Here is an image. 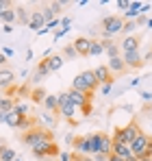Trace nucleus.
<instances>
[{
	"instance_id": "obj_1",
	"label": "nucleus",
	"mask_w": 152,
	"mask_h": 161,
	"mask_svg": "<svg viewBox=\"0 0 152 161\" xmlns=\"http://www.w3.org/2000/svg\"><path fill=\"white\" fill-rule=\"evenodd\" d=\"M20 142L30 146V148H37L41 144H48V142H54V135L48 129H41V126H33V129H26V133L20 135Z\"/></svg>"
},
{
	"instance_id": "obj_2",
	"label": "nucleus",
	"mask_w": 152,
	"mask_h": 161,
	"mask_svg": "<svg viewBox=\"0 0 152 161\" xmlns=\"http://www.w3.org/2000/svg\"><path fill=\"white\" fill-rule=\"evenodd\" d=\"M98 85H100V83L94 76V70H85V72H80L78 76H74V80H72V89H78V92L89 94V96L96 94Z\"/></svg>"
},
{
	"instance_id": "obj_3",
	"label": "nucleus",
	"mask_w": 152,
	"mask_h": 161,
	"mask_svg": "<svg viewBox=\"0 0 152 161\" xmlns=\"http://www.w3.org/2000/svg\"><path fill=\"white\" fill-rule=\"evenodd\" d=\"M124 28V18L120 15H106L100 20V35H104V39H111L113 35L122 33Z\"/></svg>"
},
{
	"instance_id": "obj_4",
	"label": "nucleus",
	"mask_w": 152,
	"mask_h": 161,
	"mask_svg": "<svg viewBox=\"0 0 152 161\" xmlns=\"http://www.w3.org/2000/svg\"><path fill=\"white\" fill-rule=\"evenodd\" d=\"M139 133H141V129H139L137 120H130L126 126H122V129H117V131L113 133V142H122V144H128V146H130Z\"/></svg>"
},
{
	"instance_id": "obj_5",
	"label": "nucleus",
	"mask_w": 152,
	"mask_h": 161,
	"mask_svg": "<svg viewBox=\"0 0 152 161\" xmlns=\"http://www.w3.org/2000/svg\"><path fill=\"white\" fill-rule=\"evenodd\" d=\"M91 146H94V155H111L113 148V137L106 133H91Z\"/></svg>"
},
{
	"instance_id": "obj_6",
	"label": "nucleus",
	"mask_w": 152,
	"mask_h": 161,
	"mask_svg": "<svg viewBox=\"0 0 152 161\" xmlns=\"http://www.w3.org/2000/svg\"><path fill=\"white\" fill-rule=\"evenodd\" d=\"M150 144H152V135L141 131V133L135 137V142L130 144V150H133L135 157L144 159V157H150Z\"/></svg>"
},
{
	"instance_id": "obj_7",
	"label": "nucleus",
	"mask_w": 152,
	"mask_h": 161,
	"mask_svg": "<svg viewBox=\"0 0 152 161\" xmlns=\"http://www.w3.org/2000/svg\"><path fill=\"white\" fill-rule=\"evenodd\" d=\"M33 155H35L37 159H46V157H57V155H61V150H59V146H57L54 142H48V144H41V146L33 148Z\"/></svg>"
},
{
	"instance_id": "obj_8",
	"label": "nucleus",
	"mask_w": 152,
	"mask_h": 161,
	"mask_svg": "<svg viewBox=\"0 0 152 161\" xmlns=\"http://www.w3.org/2000/svg\"><path fill=\"white\" fill-rule=\"evenodd\" d=\"M72 144H74V153H80V155H94L91 133H89V135H83V137H76Z\"/></svg>"
},
{
	"instance_id": "obj_9",
	"label": "nucleus",
	"mask_w": 152,
	"mask_h": 161,
	"mask_svg": "<svg viewBox=\"0 0 152 161\" xmlns=\"http://www.w3.org/2000/svg\"><path fill=\"white\" fill-rule=\"evenodd\" d=\"M122 61L126 63V68L130 70H139L141 65H144V57H141V53L139 50H135V53H124L122 54Z\"/></svg>"
},
{
	"instance_id": "obj_10",
	"label": "nucleus",
	"mask_w": 152,
	"mask_h": 161,
	"mask_svg": "<svg viewBox=\"0 0 152 161\" xmlns=\"http://www.w3.org/2000/svg\"><path fill=\"white\" fill-rule=\"evenodd\" d=\"M139 42H141V35H126V37H124V42L120 44V50H122V54H124V53H135V50H139Z\"/></svg>"
},
{
	"instance_id": "obj_11",
	"label": "nucleus",
	"mask_w": 152,
	"mask_h": 161,
	"mask_svg": "<svg viewBox=\"0 0 152 161\" xmlns=\"http://www.w3.org/2000/svg\"><path fill=\"white\" fill-rule=\"evenodd\" d=\"M106 68L111 70V74L113 76H122V74H126L128 68L126 63L122 61V57H115V59H109V63H106Z\"/></svg>"
},
{
	"instance_id": "obj_12",
	"label": "nucleus",
	"mask_w": 152,
	"mask_h": 161,
	"mask_svg": "<svg viewBox=\"0 0 152 161\" xmlns=\"http://www.w3.org/2000/svg\"><path fill=\"white\" fill-rule=\"evenodd\" d=\"M94 76H96V80L102 83V85H109V83L113 85V80H115V79H113V74H111V70H109L106 65H98V68L94 70Z\"/></svg>"
},
{
	"instance_id": "obj_13",
	"label": "nucleus",
	"mask_w": 152,
	"mask_h": 161,
	"mask_svg": "<svg viewBox=\"0 0 152 161\" xmlns=\"http://www.w3.org/2000/svg\"><path fill=\"white\" fill-rule=\"evenodd\" d=\"M74 53L80 57H89V46H91V39L89 37H76L74 39Z\"/></svg>"
},
{
	"instance_id": "obj_14",
	"label": "nucleus",
	"mask_w": 152,
	"mask_h": 161,
	"mask_svg": "<svg viewBox=\"0 0 152 161\" xmlns=\"http://www.w3.org/2000/svg\"><path fill=\"white\" fill-rule=\"evenodd\" d=\"M28 26L33 28V31H44L46 26V20H44V15H41V9H33L30 11V22H28Z\"/></svg>"
},
{
	"instance_id": "obj_15",
	"label": "nucleus",
	"mask_w": 152,
	"mask_h": 161,
	"mask_svg": "<svg viewBox=\"0 0 152 161\" xmlns=\"http://www.w3.org/2000/svg\"><path fill=\"white\" fill-rule=\"evenodd\" d=\"M13 83H15V74H13V70L2 68V70H0V89H4V92H7Z\"/></svg>"
},
{
	"instance_id": "obj_16",
	"label": "nucleus",
	"mask_w": 152,
	"mask_h": 161,
	"mask_svg": "<svg viewBox=\"0 0 152 161\" xmlns=\"http://www.w3.org/2000/svg\"><path fill=\"white\" fill-rule=\"evenodd\" d=\"M102 44V50L109 54V59H115V57H122V50H120V46L117 44H113V39H102L100 42Z\"/></svg>"
},
{
	"instance_id": "obj_17",
	"label": "nucleus",
	"mask_w": 152,
	"mask_h": 161,
	"mask_svg": "<svg viewBox=\"0 0 152 161\" xmlns=\"http://www.w3.org/2000/svg\"><path fill=\"white\" fill-rule=\"evenodd\" d=\"M111 153H113V155H117V157H122V159H128V157H133V150H130V146H128V144H122V142H113V148H111Z\"/></svg>"
},
{
	"instance_id": "obj_18",
	"label": "nucleus",
	"mask_w": 152,
	"mask_h": 161,
	"mask_svg": "<svg viewBox=\"0 0 152 161\" xmlns=\"http://www.w3.org/2000/svg\"><path fill=\"white\" fill-rule=\"evenodd\" d=\"M15 22L18 24H28L30 22V13L26 11L24 4H15Z\"/></svg>"
},
{
	"instance_id": "obj_19",
	"label": "nucleus",
	"mask_w": 152,
	"mask_h": 161,
	"mask_svg": "<svg viewBox=\"0 0 152 161\" xmlns=\"http://www.w3.org/2000/svg\"><path fill=\"white\" fill-rule=\"evenodd\" d=\"M46 74H50V65H48V57H46V59H41V61L37 63V68H35V79H44Z\"/></svg>"
},
{
	"instance_id": "obj_20",
	"label": "nucleus",
	"mask_w": 152,
	"mask_h": 161,
	"mask_svg": "<svg viewBox=\"0 0 152 161\" xmlns=\"http://www.w3.org/2000/svg\"><path fill=\"white\" fill-rule=\"evenodd\" d=\"M44 107L48 109L50 113H59V100H57V96H46L44 98Z\"/></svg>"
},
{
	"instance_id": "obj_21",
	"label": "nucleus",
	"mask_w": 152,
	"mask_h": 161,
	"mask_svg": "<svg viewBox=\"0 0 152 161\" xmlns=\"http://www.w3.org/2000/svg\"><path fill=\"white\" fill-rule=\"evenodd\" d=\"M0 20H2V22H7V26H9L11 22H15V4H13V7H9V9H4V11L0 13Z\"/></svg>"
},
{
	"instance_id": "obj_22",
	"label": "nucleus",
	"mask_w": 152,
	"mask_h": 161,
	"mask_svg": "<svg viewBox=\"0 0 152 161\" xmlns=\"http://www.w3.org/2000/svg\"><path fill=\"white\" fill-rule=\"evenodd\" d=\"M13 109H15V98L2 96V103H0V111H2V113H11Z\"/></svg>"
},
{
	"instance_id": "obj_23",
	"label": "nucleus",
	"mask_w": 152,
	"mask_h": 161,
	"mask_svg": "<svg viewBox=\"0 0 152 161\" xmlns=\"http://www.w3.org/2000/svg\"><path fill=\"white\" fill-rule=\"evenodd\" d=\"M48 65H50V72L61 70V65H63V57H61V54H50V57H48Z\"/></svg>"
},
{
	"instance_id": "obj_24",
	"label": "nucleus",
	"mask_w": 152,
	"mask_h": 161,
	"mask_svg": "<svg viewBox=\"0 0 152 161\" xmlns=\"http://www.w3.org/2000/svg\"><path fill=\"white\" fill-rule=\"evenodd\" d=\"M0 161H15V150L4 144V146L0 148Z\"/></svg>"
},
{
	"instance_id": "obj_25",
	"label": "nucleus",
	"mask_w": 152,
	"mask_h": 161,
	"mask_svg": "<svg viewBox=\"0 0 152 161\" xmlns=\"http://www.w3.org/2000/svg\"><path fill=\"white\" fill-rule=\"evenodd\" d=\"M102 53H104V50H102V44L91 39V46H89V57H98V54H102Z\"/></svg>"
},
{
	"instance_id": "obj_26",
	"label": "nucleus",
	"mask_w": 152,
	"mask_h": 161,
	"mask_svg": "<svg viewBox=\"0 0 152 161\" xmlns=\"http://www.w3.org/2000/svg\"><path fill=\"white\" fill-rule=\"evenodd\" d=\"M30 96H33V100H35V103H44V98H46L48 94H46L44 89H39V87H37V89H33V92H30Z\"/></svg>"
},
{
	"instance_id": "obj_27",
	"label": "nucleus",
	"mask_w": 152,
	"mask_h": 161,
	"mask_svg": "<svg viewBox=\"0 0 152 161\" xmlns=\"http://www.w3.org/2000/svg\"><path fill=\"white\" fill-rule=\"evenodd\" d=\"M65 4H68V2H63V0H59V2H50L48 7H50V11L54 13V15H59V13L63 11V7H65Z\"/></svg>"
},
{
	"instance_id": "obj_28",
	"label": "nucleus",
	"mask_w": 152,
	"mask_h": 161,
	"mask_svg": "<svg viewBox=\"0 0 152 161\" xmlns=\"http://www.w3.org/2000/svg\"><path fill=\"white\" fill-rule=\"evenodd\" d=\"M41 15H44L46 24H50V22H54V13L50 11V7H44V9H41Z\"/></svg>"
},
{
	"instance_id": "obj_29",
	"label": "nucleus",
	"mask_w": 152,
	"mask_h": 161,
	"mask_svg": "<svg viewBox=\"0 0 152 161\" xmlns=\"http://www.w3.org/2000/svg\"><path fill=\"white\" fill-rule=\"evenodd\" d=\"M135 26H137V22H133V20H126V22H124V28H122V33H130V31H133Z\"/></svg>"
},
{
	"instance_id": "obj_30",
	"label": "nucleus",
	"mask_w": 152,
	"mask_h": 161,
	"mask_svg": "<svg viewBox=\"0 0 152 161\" xmlns=\"http://www.w3.org/2000/svg\"><path fill=\"white\" fill-rule=\"evenodd\" d=\"M9 7H13V2H9V0H0V13H2L4 9H9Z\"/></svg>"
},
{
	"instance_id": "obj_31",
	"label": "nucleus",
	"mask_w": 152,
	"mask_h": 161,
	"mask_svg": "<svg viewBox=\"0 0 152 161\" xmlns=\"http://www.w3.org/2000/svg\"><path fill=\"white\" fill-rule=\"evenodd\" d=\"M106 161H126V159H122V157H117V155H113V153H111V155L106 157Z\"/></svg>"
},
{
	"instance_id": "obj_32",
	"label": "nucleus",
	"mask_w": 152,
	"mask_h": 161,
	"mask_svg": "<svg viewBox=\"0 0 152 161\" xmlns=\"http://www.w3.org/2000/svg\"><path fill=\"white\" fill-rule=\"evenodd\" d=\"M117 7H120V9H128V7H130V2H128V0H120V2H117Z\"/></svg>"
},
{
	"instance_id": "obj_33",
	"label": "nucleus",
	"mask_w": 152,
	"mask_h": 161,
	"mask_svg": "<svg viewBox=\"0 0 152 161\" xmlns=\"http://www.w3.org/2000/svg\"><path fill=\"white\" fill-rule=\"evenodd\" d=\"M65 54H68V57H72V54H76V53H74V46H68V48H65Z\"/></svg>"
},
{
	"instance_id": "obj_34",
	"label": "nucleus",
	"mask_w": 152,
	"mask_h": 161,
	"mask_svg": "<svg viewBox=\"0 0 152 161\" xmlns=\"http://www.w3.org/2000/svg\"><path fill=\"white\" fill-rule=\"evenodd\" d=\"M70 22H72L70 18H63V22H61V24H63V28H70Z\"/></svg>"
},
{
	"instance_id": "obj_35",
	"label": "nucleus",
	"mask_w": 152,
	"mask_h": 161,
	"mask_svg": "<svg viewBox=\"0 0 152 161\" xmlns=\"http://www.w3.org/2000/svg\"><path fill=\"white\" fill-rule=\"evenodd\" d=\"M59 157H61V161H70V155H68V153H61Z\"/></svg>"
},
{
	"instance_id": "obj_36",
	"label": "nucleus",
	"mask_w": 152,
	"mask_h": 161,
	"mask_svg": "<svg viewBox=\"0 0 152 161\" xmlns=\"http://www.w3.org/2000/svg\"><path fill=\"white\" fill-rule=\"evenodd\" d=\"M4 63H7V57H4V54L0 53V65H4Z\"/></svg>"
},
{
	"instance_id": "obj_37",
	"label": "nucleus",
	"mask_w": 152,
	"mask_h": 161,
	"mask_svg": "<svg viewBox=\"0 0 152 161\" xmlns=\"http://www.w3.org/2000/svg\"><path fill=\"white\" fill-rule=\"evenodd\" d=\"M0 122H7V113H2V111H0Z\"/></svg>"
},
{
	"instance_id": "obj_38",
	"label": "nucleus",
	"mask_w": 152,
	"mask_h": 161,
	"mask_svg": "<svg viewBox=\"0 0 152 161\" xmlns=\"http://www.w3.org/2000/svg\"><path fill=\"white\" fill-rule=\"evenodd\" d=\"M126 161H141V159H139V157H135V155H133V157H128Z\"/></svg>"
},
{
	"instance_id": "obj_39",
	"label": "nucleus",
	"mask_w": 152,
	"mask_h": 161,
	"mask_svg": "<svg viewBox=\"0 0 152 161\" xmlns=\"http://www.w3.org/2000/svg\"><path fill=\"white\" fill-rule=\"evenodd\" d=\"M141 161H152V157H144V159H141Z\"/></svg>"
},
{
	"instance_id": "obj_40",
	"label": "nucleus",
	"mask_w": 152,
	"mask_h": 161,
	"mask_svg": "<svg viewBox=\"0 0 152 161\" xmlns=\"http://www.w3.org/2000/svg\"><path fill=\"white\" fill-rule=\"evenodd\" d=\"M2 96H4V94H2V92H0V103H2Z\"/></svg>"
},
{
	"instance_id": "obj_41",
	"label": "nucleus",
	"mask_w": 152,
	"mask_h": 161,
	"mask_svg": "<svg viewBox=\"0 0 152 161\" xmlns=\"http://www.w3.org/2000/svg\"><path fill=\"white\" fill-rule=\"evenodd\" d=\"M70 161H72V159H70Z\"/></svg>"
}]
</instances>
